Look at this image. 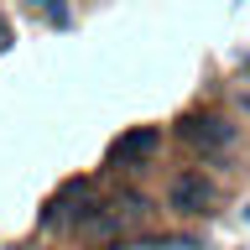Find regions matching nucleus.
I'll return each mask as SVG.
<instances>
[{"label":"nucleus","instance_id":"f03ea898","mask_svg":"<svg viewBox=\"0 0 250 250\" xmlns=\"http://www.w3.org/2000/svg\"><path fill=\"white\" fill-rule=\"evenodd\" d=\"M183 136H188V146H198V151H224V146H234V125L219 120V115H188Z\"/></svg>","mask_w":250,"mask_h":250},{"label":"nucleus","instance_id":"423d86ee","mask_svg":"<svg viewBox=\"0 0 250 250\" xmlns=\"http://www.w3.org/2000/svg\"><path fill=\"white\" fill-rule=\"evenodd\" d=\"M120 250H156V245H120Z\"/></svg>","mask_w":250,"mask_h":250},{"label":"nucleus","instance_id":"39448f33","mask_svg":"<svg viewBox=\"0 0 250 250\" xmlns=\"http://www.w3.org/2000/svg\"><path fill=\"white\" fill-rule=\"evenodd\" d=\"M5 42H11V26H5V16H0V47H5Z\"/></svg>","mask_w":250,"mask_h":250},{"label":"nucleus","instance_id":"0eeeda50","mask_svg":"<svg viewBox=\"0 0 250 250\" xmlns=\"http://www.w3.org/2000/svg\"><path fill=\"white\" fill-rule=\"evenodd\" d=\"M240 104H245V115H250V94H240Z\"/></svg>","mask_w":250,"mask_h":250},{"label":"nucleus","instance_id":"6e6552de","mask_svg":"<svg viewBox=\"0 0 250 250\" xmlns=\"http://www.w3.org/2000/svg\"><path fill=\"white\" fill-rule=\"evenodd\" d=\"M245 214H250V208H245Z\"/></svg>","mask_w":250,"mask_h":250},{"label":"nucleus","instance_id":"20e7f679","mask_svg":"<svg viewBox=\"0 0 250 250\" xmlns=\"http://www.w3.org/2000/svg\"><path fill=\"white\" fill-rule=\"evenodd\" d=\"M26 5H31V16H42V21H47V26H68V21H73V11H68V0H26Z\"/></svg>","mask_w":250,"mask_h":250},{"label":"nucleus","instance_id":"7ed1b4c3","mask_svg":"<svg viewBox=\"0 0 250 250\" xmlns=\"http://www.w3.org/2000/svg\"><path fill=\"white\" fill-rule=\"evenodd\" d=\"M156 151H162V125H136V130H125L115 141V162L120 167H136V162H146Z\"/></svg>","mask_w":250,"mask_h":250},{"label":"nucleus","instance_id":"f257e3e1","mask_svg":"<svg viewBox=\"0 0 250 250\" xmlns=\"http://www.w3.org/2000/svg\"><path fill=\"white\" fill-rule=\"evenodd\" d=\"M208 203H214V183H208L203 172L172 177V188H167V208L172 214H208Z\"/></svg>","mask_w":250,"mask_h":250}]
</instances>
